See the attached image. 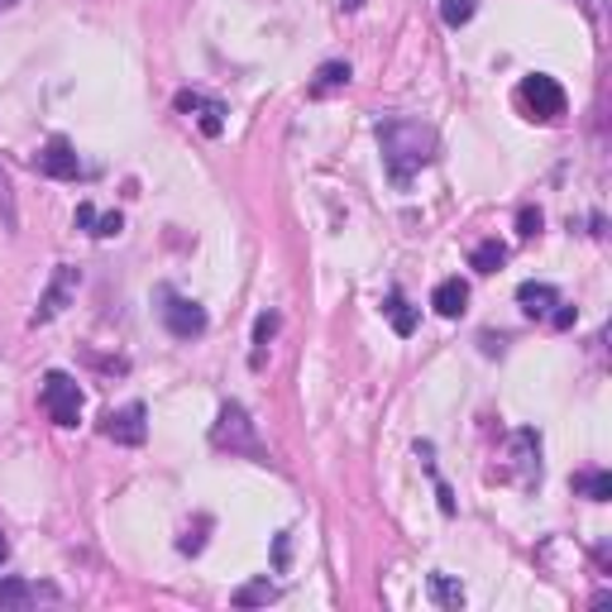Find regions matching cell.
Segmentation results:
<instances>
[{
  "instance_id": "obj_19",
  "label": "cell",
  "mask_w": 612,
  "mask_h": 612,
  "mask_svg": "<svg viewBox=\"0 0 612 612\" xmlns=\"http://www.w3.org/2000/svg\"><path fill=\"white\" fill-rule=\"evenodd\" d=\"M0 220L5 230H20V211H15V187H10V173L0 168Z\"/></svg>"
},
{
  "instance_id": "obj_23",
  "label": "cell",
  "mask_w": 612,
  "mask_h": 612,
  "mask_svg": "<svg viewBox=\"0 0 612 612\" xmlns=\"http://www.w3.org/2000/svg\"><path fill=\"white\" fill-rule=\"evenodd\" d=\"M517 220H522V234H536V230H541V211H531V206H527V211L517 216Z\"/></svg>"
},
{
  "instance_id": "obj_24",
  "label": "cell",
  "mask_w": 612,
  "mask_h": 612,
  "mask_svg": "<svg viewBox=\"0 0 612 612\" xmlns=\"http://www.w3.org/2000/svg\"><path fill=\"white\" fill-rule=\"evenodd\" d=\"M10 559V541H5V531H0V565Z\"/></svg>"
},
{
  "instance_id": "obj_27",
  "label": "cell",
  "mask_w": 612,
  "mask_h": 612,
  "mask_svg": "<svg viewBox=\"0 0 612 612\" xmlns=\"http://www.w3.org/2000/svg\"><path fill=\"white\" fill-rule=\"evenodd\" d=\"M10 5H15V0H0V10H10Z\"/></svg>"
},
{
  "instance_id": "obj_20",
  "label": "cell",
  "mask_w": 612,
  "mask_h": 612,
  "mask_svg": "<svg viewBox=\"0 0 612 612\" xmlns=\"http://www.w3.org/2000/svg\"><path fill=\"white\" fill-rule=\"evenodd\" d=\"M474 0H440V20H446L450 24V30H460V24H469V20H474Z\"/></svg>"
},
{
  "instance_id": "obj_15",
  "label": "cell",
  "mask_w": 612,
  "mask_h": 612,
  "mask_svg": "<svg viewBox=\"0 0 612 612\" xmlns=\"http://www.w3.org/2000/svg\"><path fill=\"white\" fill-rule=\"evenodd\" d=\"M469 264H474V273H498L507 264V244L498 240H484L474 254H469Z\"/></svg>"
},
{
  "instance_id": "obj_25",
  "label": "cell",
  "mask_w": 612,
  "mask_h": 612,
  "mask_svg": "<svg viewBox=\"0 0 612 612\" xmlns=\"http://www.w3.org/2000/svg\"><path fill=\"white\" fill-rule=\"evenodd\" d=\"M340 5H345V10H359V5H363V0H340Z\"/></svg>"
},
{
  "instance_id": "obj_9",
  "label": "cell",
  "mask_w": 612,
  "mask_h": 612,
  "mask_svg": "<svg viewBox=\"0 0 612 612\" xmlns=\"http://www.w3.org/2000/svg\"><path fill=\"white\" fill-rule=\"evenodd\" d=\"M34 168L44 177H54V182H77V177H82V159H77V149L68 145V139H54V145L38 149Z\"/></svg>"
},
{
  "instance_id": "obj_5",
  "label": "cell",
  "mask_w": 612,
  "mask_h": 612,
  "mask_svg": "<svg viewBox=\"0 0 612 612\" xmlns=\"http://www.w3.org/2000/svg\"><path fill=\"white\" fill-rule=\"evenodd\" d=\"M159 316L168 325V335L173 340H197V335H206V311L192 302V297H177V292H163V307H159Z\"/></svg>"
},
{
  "instance_id": "obj_12",
  "label": "cell",
  "mask_w": 612,
  "mask_h": 612,
  "mask_svg": "<svg viewBox=\"0 0 612 612\" xmlns=\"http://www.w3.org/2000/svg\"><path fill=\"white\" fill-rule=\"evenodd\" d=\"M38 598H58L48 584H24V579H0V608H30Z\"/></svg>"
},
{
  "instance_id": "obj_26",
  "label": "cell",
  "mask_w": 612,
  "mask_h": 612,
  "mask_svg": "<svg viewBox=\"0 0 612 612\" xmlns=\"http://www.w3.org/2000/svg\"><path fill=\"white\" fill-rule=\"evenodd\" d=\"M584 10H598V0H584Z\"/></svg>"
},
{
  "instance_id": "obj_21",
  "label": "cell",
  "mask_w": 612,
  "mask_h": 612,
  "mask_svg": "<svg viewBox=\"0 0 612 612\" xmlns=\"http://www.w3.org/2000/svg\"><path fill=\"white\" fill-rule=\"evenodd\" d=\"M431 598H436L440 608H460L464 603V589H460V584H450L446 575H431Z\"/></svg>"
},
{
  "instance_id": "obj_22",
  "label": "cell",
  "mask_w": 612,
  "mask_h": 612,
  "mask_svg": "<svg viewBox=\"0 0 612 612\" xmlns=\"http://www.w3.org/2000/svg\"><path fill=\"white\" fill-rule=\"evenodd\" d=\"M273 335H278V316H273V311H268V316H258V321H254V345L264 349V345L273 340Z\"/></svg>"
},
{
  "instance_id": "obj_1",
  "label": "cell",
  "mask_w": 612,
  "mask_h": 612,
  "mask_svg": "<svg viewBox=\"0 0 612 612\" xmlns=\"http://www.w3.org/2000/svg\"><path fill=\"white\" fill-rule=\"evenodd\" d=\"M379 145H383L388 177H393L397 187H407V182L436 159V129L422 120H383Z\"/></svg>"
},
{
  "instance_id": "obj_6",
  "label": "cell",
  "mask_w": 612,
  "mask_h": 612,
  "mask_svg": "<svg viewBox=\"0 0 612 612\" xmlns=\"http://www.w3.org/2000/svg\"><path fill=\"white\" fill-rule=\"evenodd\" d=\"M77 282H82V273H77L72 264H58L54 268V282H48V292L38 297V307H34V325H48L54 316H62V311H68V302L77 297Z\"/></svg>"
},
{
  "instance_id": "obj_10",
  "label": "cell",
  "mask_w": 612,
  "mask_h": 612,
  "mask_svg": "<svg viewBox=\"0 0 612 612\" xmlns=\"http://www.w3.org/2000/svg\"><path fill=\"white\" fill-rule=\"evenodd\" d=\"M517 302H522V311L531 321H551L559 311V292L551 288V282H522V288H517Z\"/></svg>"
},
{
  "instance_id": "obj_17",
  "label": "cell",
  "mask_w": 612,
  "mask_h": 612,
  "mask_svg": "<svg viewBox=\"0 0 612 612\" xmlns=\"http://www.w3.org/2000/svg\"><path fill=\"white\" fill-rule=\"evenodd\" d=\"M273 598H278V584L254 579V584H244V589L234 593V608H258V603H273Z\"/></svg>"
},
{
  "instance_id": "obj_18",
  "label": "cell",
  "mask_w": 612,
  "mask_h": 612,
  "mask_svg": "<svg viewBox=\"0 0 612 612\" xmlns=\"http://www.w3.org/2000/svg\"><path fill=\"white\" fill-rule=\"evenodd\" d=\"M345 82H349V62H325V68L316 72V82H311V96H325V91H335Z\"/></svg>"
},
{
  "instance_id": "obj_16",
  "label": "cell",
  "mask_w": 612,
  "mask_h": 612,
  "mask_svg": "<svg viewBox=\"0 0 612 612\" xmlns=\"http://www.w3.org/2000/svg\"><path fill=\"white\" fill-rule=\"evenodd\" d=\"M383 311H388V321H393L397 335H412V331H416V311L407 307V297H402V292H388Z\"/></svg>"
},
{
  "instance_id": "obj_8",
  "label": "cell",
  "mask_w": 612,
  "mask_h": 612,
  "mask_svg": "<svg viewBox=\"0 0 612 612\" xmlns=\"http://www.w3.org/2000/svg\"><path fill=\"white\" fill-rule=\"evenodd\" d=\"M177 111L187 115V120L201 125V135H220L226 129V106H220L216 96H206V91H177Z\"/></svg>"
},
{
  "instance_id": "obj_7",
  "label": "cell",
  "mask_w": 612,
  "mask_h": 612,
  "mask_svg": "<svg viewBox=\"0 0 612 612\" xmlns=\"http://www.w3.org/2000/svg\"><path fill=\"white\" fill-rule=\"evenodd\" d=\"M101 436L115 440V446H145L149 426H145V407L139 402H129L120 412H106V422H101Z\"/></svg>"
},
{
  "instance_id": "obj_4",
  "label": "cell",
  "mask_w": 612,
  "mask_h": 612,
  "mask_svg": "<svg viewBox=\"0 0 612 612\" xmlns=\"http://www.w3.org/2000/svg\"><path fill=\"white\" fill-rule=\"evenodd\" d=\"M44 412L54 416V426H77V416H82V388H77L72 373L54 369L44 379Z\"/></svg>"
},
{
  "instance_id": "obj_3",
  "label": "cell",
  "mask_w": 612,
  "mask_h": 612,
  "mask_svg": "<svg viewBox=\"0 0 612 612\" xmlns=\"http://www.w3.org/2000/svg\"><path fill=\"white\" fill-rule=\"evenodd\" d=\"M517 96H522V106L531 120H541V125H555L559 115H565V86L555 82V77H545V72H531L522 77V86H517Z\"/></svg>"
},
{
  "instance_id": "obj_13",
  "label": "cell",
  "mask_w": 612,
  "mask_h": 612,
  "mask_svg": "<svg viewBox=\"0 0 612 612\" xmlns=\"http://www.w3.org/2000/svg\"><path fill=\"white\" fill-rule=\"evenodd\" d=\"M431 307H436V316H460V311L469 307V282H464V278H446V282H436Z\"/></svg>"
},
{
  "instance_id": "obj_11",
  "label": "cell",
  "mask_w": 612,
  "mask_h": 612,
  "mask_svg": "<svg viewBox=\"0 0 612 612\" xmlns=\"http://www.w3.org/2000/svg\"><path fill=\"white\" fill-rule=\"evenodd\" d=\"M72 220H77V230L96 234V240H111V234H120V230H125V216H120V211H106V216H101L91 201L77 206V216H72Z\"/></svg>"
},
{
  "instance_id": "obj_14",
  "label": "cell",
  "mask_w": 612,
  "mask_h": 612,
  "mask_svg": "<svg viewBox=\"0 0 612 612\" xmlns=\"http://www.w3.org/2000/svg\"><path fill=\"white\" fill-rule=\"evenodd\" d=\"M575 498L608 503L612 498V474H608V469H579V474H575Z\"/></svg>"
},
{
  "instance_id": "obj_2",
  "label": "cell",
  "mask_w": 612,
  "mask_h": 612,
  "mask_svg": "<svg viewBox=\"0 0 612 612\" xmlns=\"http://www.w3.org/2000/svg\"><path fill=\"white\" fill-rule=\"evenodd\" d=\"M211 446L216 450H230V454H250V460H264V446H258V431L250 422V412L240 402H226L211 426Z\"/></svg>"
}]
</instances>
